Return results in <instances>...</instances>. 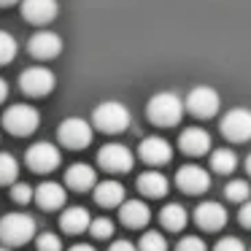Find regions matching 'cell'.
<instances>
[{"label": "cell", "instance_id": "obj_1", "mask_svg": "<svg viewBox=\"0 0 251 251\" xmlns=\"http://www.w3.org/2000/svg\"><path fill=\"white\" fill-rule=\"evenodd\" d=\"M146 116L159 127H176L184 116V100L176 92H157L146 105Z\"/></svg>", "mask_w": 251, "mask_h": 251}, {"label": "cell", "instance_id": "obj_2", "mask_svg": "<svg viewBox=\"0 0 251 251\" xmlns=\"http://www.w3.org/2000/svg\"><path fill=\"white\" fill-rule=\"evenodd\" d=\"M92 125L98 127L100 132H108V135L125 132L127 127H130V111H127V105L119 103V100H105V103L95 105Z\"/></svg>", "mask_w": 251, "mask_h": 251}, {"label": "cell", "instance_id": "obj_3", "mask_svg": "<svg viewBox=\"0 0 251 251\" xmlns=\"http://www.w3.org/2000/svg\"><path fill=\"white\" fill-rule=\"evenodd\" d=\"M35 235V219L30 213H6L0 219V240L6 246H25Z\"/></svg>", "mask_w": 251, "mask_h": 251}, {"label": "cell", "instance_id": "obj_4", "mask_svg": "<svg viewBox=\"0 0 251 251\" xmlns=\"http://www.w3.org/2000/svg\"><path fill=\"white\" fill-rule=\"evenodd\" d=\"M41 125V116L33 105L17 103L3 114V127H6L11 135H33Z\"/></svg>", "mask_w": 251, "mask_h": 251}, {"label": "cell", "instance_id": "obj_5", "mask_svg": "<svg viewBox=\"0 0 251 251\" xmlns=\"http://www.w3.org/2000/svg\"><path fill=\"white\" fill-rule=\"evenodd\" d=\"M184 108L189 111L192 116H197V119H211V116H216L219 108H222V98H219V92L213 87H195L186 95Z\"/></svg>", "mask_w": 251, "mask_h": 251}, {"label": "cell", "instance_id": "obj_6", "mask_svg": "<svg viewBox=\"0 0 251 251\" xmlns=\"http://www.w3.org/2000/svg\"><path fill=\"white\" fill-rule=\"evenodd\" d=\"M57 138L65 149H76L78 151V149H87L92 143V127L81 116H71L57 127Z\"/></svg>", "mask_w": 251, "mask_h": 251}, {"label": "cell", "instance_id": "obj_7", "mask_svg": "<svg viewBox=\"0 0 251 251\" xmlns=\"http://www.w3.org/2000/svg\"><path fill=\"white\" fill-rule=\"evenodd\" d=\"M54 87H57V78L49 68L35 65V68H27L19 76V89L25 95H30V98H46V95H51Z\"/></svg>", "mask_w": 251, "mask_h": 251}, {"label": "cell", "instance_id": "obj_8", "mask_svg": "<svg viewBox=\"0 0 251 251\" xmlns=\"http://www.w3.org/2000/svg\"><path fill=\"white\" fill-rule=\"evenodd\" d=\"M60 159H62L60 149L54 143H46V141L33 143L27 149V154H25V162H27V168L33 173H51L54 168H60Z\"/></svg>", "mask_w": 251, "mask_h": 251}, {"label": "cell", "instance_id": "obj_9", "mask_svg": "<svg viewBox=\"0 0 251 251\" xmlns=\"http://www.w3.org/2000/svg\"><path fill=\"white\" fill-rule=\"evenodd\" d=\"M222 135L232 143H243L251 138V111L232 108L222 116Z\"/></svg>", "mask_w": 251, "mask_h": 251}, {"label": "cell", "instance_id": "obj_10", "mask_svg": "<svg viewBox=\"0 0 251 251\" xmlns=\"http://www.w3.org/2000/svg\"><path fill=\"white\" fill-rule=\"evenodd\" d=\"M98 162L103 170H108V173H127V170H132V151L127 146H122V143H105L103 149L98 151Z\"/></svg>", "mask_w": 251, "mask_h": 251}, {"label": "cell", "instance_id": "obj_11", "mask_svg": "<svg viewBox=\"0 0 251 251\" xmlns=\"http://www.w3.org/2000/svg\"><path fill=\"white\" fill-rule=\"evenodd\" d=\"M176 186H178L181 192H186V195H202V192L211 186V176H208V170L200 168V165H184V168H178V173H176Z\"/></svg>", "mask_w": 251, "mask_h": 251}, {"label": "cell", "instance_id": "obj_12", "mask_svg": "<svg viewBox=\"0 0 251 251\" xmlns=\"http://www.w3.org/2000/svg\"><path fill=\"white\" fill-rule=\"evenodd\" d=\"M138 154H141V159L146 165H168L170 159H173V146H170L165 138L159 135H151V138H143L141 146H138Z\"/></svg>", "mask_w": 251, "mask_h": 251}, {"label": "cell", "instance_id": "obj_13", "mask_svg": "<svg viewBox=\"0 0 251 251\" xmlns=\"http://www.w3.org/2000/svg\"><path fill=\"white\" fill-rule=\"evenodd\" d=\"M27 49L35 60H54L62 51V38L57 33H51V30H41V33H35L30 38Z\"/></svg>", "mask_w": 251, "mask_h": 251}, {"label": "cell", "instance_id": "obj_14", "mask_svg": "<svg viewBox=\"0 0 251 251\" xmlns=\"http://www.w3.org/2000/svg\"><path fill=\"white\" fill-rule=\"evenodd\" d=\"M195 222L200 229H208V232H216V229H222L224 224H227V208L222 205V202H200L195 211Z\"/></svg>", "mask_w": 251, "mask_h": 251}, {"label": "cell", "instance_id": "obj_15", "mask_svg": "<svg viewBox=\"0 0 251 251\" xmlns=\"http://www.w3.org/2000/svg\"><path fill=\"white\" fill-rule=\"evenodd\" d=\"M60 14L57 0H22V17L33 25H49Z\"/></svg>", "mask_w": 251, "mask_h": 251}, {"label": "cell", "instance_id": "obj_16", "mask_svg": "<svg viewBox=\"0 0 251 251\" xmlns=\"http://www.w3.org/2000/svg\"><path fill=\"white\" fill-rule=\"evenodd\" d=\"M178 149L189 157H200V154H208L211 149V135H208L202 127H186L178 135Z\"/></svg>", "mask_w": 251, "mask_h": 251}, {"label": "cell", "instance_id": "obj_17", "mask_svg": "<svg viewBox=\"0 0 251 251\" xmlns=\"http://www.w3.org/2000/svg\"><path fill=\"white\" fill-rule=\"evenodd\" d=\"M33 200L38 202V208H44V211H57V208L65 205V186L57 184V181H44V184L33 192Z\"/></svg>", "mask_w": 251, "mask_h": 251}, {"label": "cell", "instance_id": "obj_18", "mask_svg": "<svg viewBox=\"0 0 251 251\" xmlns=\"http://www.w3.org/2000/svg\"><path fill=\"white\" fill-rule=\"evenodd\" d=\"M65 184H68V189H73V192H89L98 184V173H95V168H89V165L76 162L65 170Z\"/></svg>", "mask_w": 251, "mask_h": 251}, {"label": "cell", "instance_id": "obj_19", "mask_svg": "<svg viewBox=\"0 0 251 251\" xmlns=\"http://www.w3.org/2000/svg\"><path fill=\"white\" fill-rule=\"evenodd\" d=\"M119 219H122L125 227L138 229V227H146V224H149L151 211H149V205L143 200H125L119 205Z\"/></svg>", "mask_w": 251, "mask_h": 251}, {"label": "cell", "instance_id": "obj_20", "mask_svg": "<svg viewBox=\"0 0 251 251\" xmlns=\"http://www.w3.org/2000/svg\"><path fill=\"white\" fill-rule=\"evenodd\" d=\"M89 222H92V219H89V211L81 205L65 208L62 216H60V227H62V232H68V235H81L84 229H89Z\"/></svg>", "mask_w": 251, "mask_h": 251}, {"label": "cell", "instance_id": "obj_21", "mask_svg": "<svg viewBox=\"0 0 251 251\" xmlns=\"http://www.w3.org/2000/svg\"><path fill=\"white\" fill-rule=\"evenodd\" d=\"M95 202L103 208H116L125 202V186L119 181H100L95 184Z\"/></svg>", "mask_w": 251, "mask_h": 251}, {"label": "cell", "instance_id": "obj_22", "mask_svg": "<svg viewBox=\"0 0 251 251\" xmlns=\"http://www.w3.org/2000/svg\"><path fill=\"white\" fill-rule=\"evenodd\" d=\"M168 189L170 184L159 170H146V173L138 176V192H143L146 197H165Z\"/></svg>", "mask_w": 251, "mask_h": 251}, {"label": "cell", "instance_id": "obj_23", "mask_svg": "<svg viewBox=\"0 0 251 251\" xmlns=\"http://www.w3.org/2000/svg\"><path fill=\"white\" fill-rule=\"evenodd\" d=\"M186 208L178 205V202H168V205L159 211V222H162L165 229H170V232H178V229L186 227Z\"/></svg>", "mask_w": 251, "mask_h": 251}, {"label": "cell", "instance_id": "obj_24", "mask_svg": "<svg viewBox=\"0 0 251 251\" xmlns=\"http://www.w3.org/2000/svg\"><path fill=\"white\" fill-rule=\"evenodd\" d=\"M211 168L222 176L232 173V170L238 168V154H235L232 149H216V151L211 154Z\"/></svg>", "mask_w": 251, "mask_h": 251}, {"label": "cell", "instance_id": "obj_25", "mask_svg": "<svg viewBox=\"0 0 251 251\" xmlns=\"http://www.w3.org/2000/svg\"><path fill=\"white\" fill-rule=\"evenodd\" d=\"M19 178V162L14 154L0 151V186L3 184H14Z\"/></svg>", "mask_w": 251, "mask_h": 251}, {"label": "cell", "instance_id": "obj_26", "mask_svg": "<svg viewBox=\"0 0 251 251\" xmlns=\"http://www.w3.org/2000/svg\"><path fill=\"white\" fill-rule=\"evenodd\" d=\"M224 197H227L229 202H243V200H249L251 197V186H249V181H229L227 186H224Z\"/></svg>", "mask_w": 251, "mask_h": 251}, {"label": "cell", "instance_id": "obj_27", "mask_svg": "<svg viewBox=\"0 0 251 251\" xmlns=\"http://www.w3.org/2000/svg\"><path fill=\"white\" fill-rule=\"evenodd\" d=\"M19 46H17V38L6 30H0V65H8V62L17 57Z\"/></svg>", "mask_w": 251, "mask_h": 251}, {"label": "cell", "instance_id": "obj_28", "mask_svg": "<svg viewBox=\"0 0 251 251\" xmlns=\"http://www.w3.org/2000/svg\"><path fill=\"white\" fill-rule=\"evenodd\" d=\"M138 251H168V240H165L162 232H146L141 235Z\"/></svg>", "mask_w": 251, "mask_h": 251}, {"label": "cell", "instance_id": "obj_29", "mask_svg": "<svg viewBox=\"0 0 251 251\" xmlns=\"http://www.w3.org/2000/svg\"><path fill=\"white\" fill-rule=\"evenodd\" d=\"M89 232H92V238L105 240V238H111V235H114V222H111V219H105V216L92 219V222H89Z\"/></svg>", "mask_w": 251, "mask_h": 251}, {"label": "cell", "instance_id": "obj_30", "mask_svg": "<svg viewBox=\"0 0 251 251\" xmlns=\"http://www.w3.org/2000/svg\"><path fill=\"white\" fill-rule=\"evenodd\" d=\"M35 246H38V251H62V240L54 232H41L35 238Z\"/></svg>", "mask_w": 251, "mask_h": 251}, {"label": "cell", "instance_id": "obj_31", "mask_svg": "<svg viewBox=\"0 0 251 251\" xmlns=\"http://www.w3.org/2000/svg\"><path fill=\"white\" fill-rule=\"evenodd\" d=\"M33 186L30 184H25V181H14L11 184V197H14V202H30L33 200Z\"/></svg>", "mask_w": 251, "mask_h": 251}, {"label": "cell", "instance_id": "obj_32", "mask_svg": "<svg viewBox=\"0 0 251 251\" xmlns=\"http://www.w3.org/2000/svg\"><path fill=\"white\" fill-rule=\"evenodd\" d=\"M176 251H208V249H205V240L202 238H197V235H186V238L178 240Z\"/></svg>", "mask_w": 251, "mask_h": 251}, {"label": "cell", "instance_id": "obj_33", "mask_svg": "<svg viewBox=\"0 0 251 251\" xmlns=\"http://www.w3.org/2000/svg\"><path fill=\"white\" fill-rule=\"evenodd\" d=\"M213 251H246V246L240 238H222L213 246Z\"/></svg>", "mask_w": 251, "mask_h": 251}, {"label": "cell", "instance_id": "obj_34", "mask_svg": "<svg viewBox=\"0 0 251 251\" xmlns=\"http://www.w3.org/2000/svg\"><path fill=\"white\" fill-rule=\"evenodd\" d=\"M238 219H240V224H243L246 229H251V197L243 200V205H240V211H238Z\"/></svg>", "mask_w": 251, "mask_h": 251}, {"label": "cell", "instance_id": "obj_35", "mask_svg": "<svg viewBox=\"0 0 251 251\" xmlns=\"http://www.w3.org/2000/svg\"><path fill=\"white\" fill-rule=\"evenodd\" d=\"M108 251H138V246H132L130 240H114L108 246Z\"/></svg>", "mask_w": 251, "mask_h": 251}, {"label": "cell", "instance_id": "obj_36", "mask_svg": "<svg viewBox=\"0 0 251 251\" xmlns=\"http://www.w3.org/2000/svg\"><path fill=\"white\" fill-rule=\"evenodd\" d=\"M68 251H98L95 246H89V243H76V246H71Z\"/></svg>", "mask_w": 251, "mask_h": 251}, {"label": "cell", "instance_id": "obj_37", "mask_svg": "<svg viewBox=\"0 0 251 251\" xmlns=\"http://www.w3.org/2000/svg\"><path fill=\"white\" fill-rule=\"evenodd\" d=\"M6 98H8V84L3 81V78H0V103H3Z\"/></svg>", "mask_w": 251, "mask_h": 251}, {"label": "cell", "instance_id": "obj_38", "mask_svg": "<svg viewBox=\"0 0 251 251\" xmlns=\"http://www.w3.org/2000/svg\"><path fill=\"white\" fill-rule=\"evenodd\" d=\"M14 3H19V0H0V6H14Z\"/></svg>", "mask_w": 251, "mask_h": 251}, {"label": "cell", "instance_id": "obj_39", "mask_svg": "<svg viewBox=\"0 0 251 251\" xmlns=\"http://www.w3.org/2000/svg\"><path fill=\"white\" fill-rule=\"evenodd\" d=\"M246 170L251 173V154H249V159H246Z\"/></svg>", "mask_w": 251, "mask_h": 251}, {"label": "cell", "instance_id": "obj_40", "mask_svg": "<svg viewBox=\"0 0 251 251\" xmlns=\"http://www.w3.org/2000/svg\"><path fill=\"white\" fill-rule=\"evenodd\" d=\"M0 251H11V249H6V246H0Z\"/></svg>", "mask_w": 251, "mask_h": 251}]
</instances>
